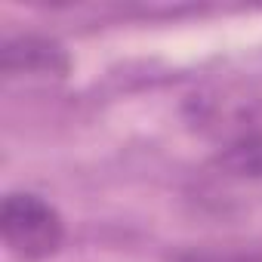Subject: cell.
Segmentation results:
<instances>
[{
  "label": "cell",
  "instance_id": "1",
  "mask_svg": "<svg viewBox=\"0 0 262 262\" xmlns=\"http://www.w3.org/2000/svg\"><path fill=\"white\" fill-rule=\"evenodd\" d=\"M0 237L25 262L53 256L65 241V222L59 210L31 191H13L0 207Z\"/></svg>",
  "mask_w": 262,
  "mask_h": 262
},
{
  "label": "cell",
  "instance_id": "2",
  "mask_svg": "<svg viewBox=\"0 0 262 262\" xmlns=\"http://www.w3.org/2000/svg\"><path fill=\"white\" fill-rule=\"evenodd\" d=\"M4 74H65L68 56L56 40L47 37H16L4 47Z\"/></svg>",
  "mask_w": 262,
  "mask_h": 262
},
{
  "label": "cell",
  "instance_id": "3",
  "mask_svg": "<svg viewBox=\"0 0 262 262\" xmlns=\"http://www.w3.org/2000/svg\"><path fill=\"white\" fill-rule=\"evenodd\" d=\"M219 164L241 179H262V133H247L234 139L222 155Z\"/></svg>",
  "mask_w": 262,
  "mask_h": 262
},
{
  "label": "cell",
  "instance_id": "4",
  "mask_svg": "<svg viewBox=\"0 0 262 262\" xmlns=\"http://www.w3.org/2000/svg\"><path fill=\"white\" fill-rule=\"evenodd\" d=\"M182 262H219V259H204V256H188ZM222 262H259V259H222Z\"/></svg>",
  "mask_w": 262,
  "mask_h": 262
}]
</instances>
